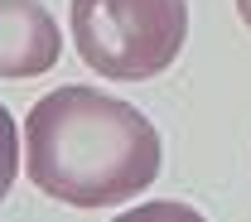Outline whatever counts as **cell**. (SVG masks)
Returning a JSON list of instances; mask_svg holds the SVG:
<instances>
[{
  "instance_id": "277c9868",
  "label": "cell",
  "mask_w": 251,
  "mask_h": 222,
  "mask_svg": "<svg viewBox=\"0 0 251 222\" xmlns=\"http://www.w3.org/2000/svg\"><path fill=\"white\" fill-rule=\"evenodd\" d=\"M15 179H20V126H15V116L0 106V203L10 198Z\"/></svg>"
},
{
  "instance_id": "6da1fadb",
  "label": "cell",
  "mask_w": 251,
  "mask_h": 222,
  "mask_svg": "<svg viewBox=\"0 0 251 222\" xmlns=\"http://www.w3.org/2000/svg\"><path fill=\"white\" fill-rule=\"evenodd\" d=\"M159 130L145 111L97 87H58L25 116V169L44 198L68 208H111L159 174Z\"/></svg>"
},
{
  "instance_id": "5b68a950",
  "label": "cell",
  "mask_w": 251,
  "mask_h": 222,
  "mask_svg": "<svg viewBox=\"0 0 251 222\" xmlns=\"http://www.w3.org/2000/svg\"><path fill=\"white\" fill-rule=\"evenodd\" d=\"M111 222H208L198 208H188V203H169V198H155V203H140V208H130L121 218Z\"/></svg>"
},
{
  "instance_id": "8992f818",
  "label": "cell",
  "mask_w": 251,
  "mask_h": 222,
  "mask_svg": "<svg viewBox=\"0 0 251 222\" xmlns=\"http://www.w3.org/2000/svg\"><path fill=\"white\" fill-rule=\"evenodd\" d=\"M237 15H242V25L251 29V0H237Z\"/></svg>"
},
{
  "instance_id": "7a4b0ae2",
  "label": "cell",
  "mask_w": 251,
  "mask_h": 222,
  "mask_svg": "<svg viewBox=\"0 0 251 222\" xmlns=\"http://www.w3.org/2000/svg\"><path fill=\"white\" fill-rule=\"evenodd\" d=\"M68 29L92 73L145 82L184 53L188 0H73Z\"/></svg>"
},
{
  "instance_id": "3957f363",
  "label": "cell",
  "mask_w": 251,
  "mask_h": 222,
  "mask_svg": "<svg viewBox=\"0 0 251 222\" xmlns=\"http://www.w3.org/2000/svg\"><path fill=\"white\" fill-rule=\"evenodd\" d=\"M63 53L58 20L39 0H0V77L53 73Z\"/></svg>"
}]
</instances>
